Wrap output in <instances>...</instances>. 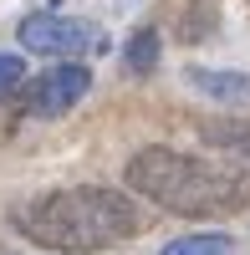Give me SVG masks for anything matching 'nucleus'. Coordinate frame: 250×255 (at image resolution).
<instances>
[{
    "label": "nucleus",
    "instance_id": "obj_2",
    "mask_svg": "<svg viewBox=\"0 0 250 255\" xmlns=\"http://www.w3.org/2000/svg\"><path fill=\"white\" fill-rule=\"evenodd\" d=\"M128 189L153 199L169 215H225V209H245L250 184L230 168L184 158L174 148H143L128 163Z\"/></svg>",
    "mask_w": 250,
    "mask_h": 255
},
{
    "label": "nucleus",
    "instance_id": "obj_8",
    "mask_svg": "<svg viewBox=\"0 0 250 255\" xmlns=\"http://www.w3.org/2000/svg\"><path fill=\"white\" fill-rule=\"evenodd\" d=\"M204 143H215L235 158H250V128H240V123H210L204 128Z\"/></svg>",
    "mask_w": 250,
    "mask_h": 255
},
{
    "label": "nucleus",
    "instance_id": "obj_1",
    "mask_svg": "<svg viewBox=\"0 0 250 255\" xmlns=\"http://www.w3.org/2000/svg\"><path fill=\"white\" fill-rule=\"evenodd\" d=\"M10 225L26 235L31 245H46L61 255H92L138 235V204L123 189H102V184H82V189H56L31 204H15Z\"/></svg>",
    "mask_w": 250,
    "mask_h": 255
},
{
    "label": "nucleus",
    "instance_id": "obj_7",
    "mask_svg": "<svg viewBox=\"0 0 250 255\" xmlns=\"http://www.w3.org/2000/svg\"><path fill=\"white\" fill-rule=\"evenodd\" d=\"M158 255H235V240L225 235V230H194V235L163 240Z\"/></svg>",
    "mask_w": 250,
    "mask_h": 255
},
{
    "label": "nucleus",
    "instance_id": "obj_3",
    "mask_svg": "<svg viewBox=\"0 0 250 255\" xmlns=\"http://www.w3.org/2000/svg\"><path fill=\"white\" fill-rule=\"evenodd\" d=\"M20 46L26 51H41V56H61V61H77L87 51H102L108 41H102V31L92 26V20L82 15H61L56 0H46L41 10H31L26 20H20Z\"/></svg>",
    "mask_w": 250,
    "mask_h": 255
},
{
    "label": "nucleus",
    "instance_id": "obj_5",
    "mask_svg": "<svg viewBox=\"0 0 250 255\" xmlns=\"http://www.w3.org/2000/svg\"><path fill=\"white\" fill-rule=\"evenodd\" d=\"M184 82H189L194 92L225 102V108H240V102H250V72H225V67H189L184 72Z\"/></svg>",
    "mask_w": 250,
    "mask_h": 255
},
{
    "label": "nucleus",
    "instance_id": "obj_10",
    "mask_svg": "<svg viewBox=\"0 0 250 255\" xmlns=\"http://www.w3.org/2000/svg\"><path fill=\"white\" fill-rule=\"evenodd\" d=\"M15 87H26V61L15 51H0V102H5Z\"/></svg>",
    "mask_w": 250,
    "mask_h": 255
},
{
    "label": "nucleus",
    "instance_id": "obj_9",
    "mask_svg": "<svg viewBox=\"0 0 250 255\" xmlns=\"http://www.w3.org/2000/svg\"><path fill=\"white\" fill-rule=\"evenodd\" d=\"M215 31V0H194L189 15H179V36L184 41H204Z\"/></svg>",
    "mask_w": 250,
    "mask_h": 255
},
{
    "label": "nucleus",
    "instance_id": "obj_4",
    "mask_svg": "<svg viewBox=\"0 0 250 255\" xmlns=\"http://www.w3.org/2000/svg\"><path fill=\"white\" fill-rule=\"evenodd\" d=\"M87 92H92V72L82 67V61H56V67H46L36 82H26V113L31 118H61Z\"/></svg>",
    "mask_w": 250,
    "mask_h": 255
},
{
    "label": "nucleus",
    "instance_id": "obj_6",
    "mask_svg": "<svg viewBox=\"0 0 250 255\" xmlns=\"http://www.w3.org/2000/svg\"><path fill=\"white\" fill-rule=\"evenodd\" d=\"M158 56H163V36L143 26V31L128 36V46H123V72H128V77H153Z\"/></svg>",
    "mask_w": 250,
    "mask_h": 255
}]
</instances>
